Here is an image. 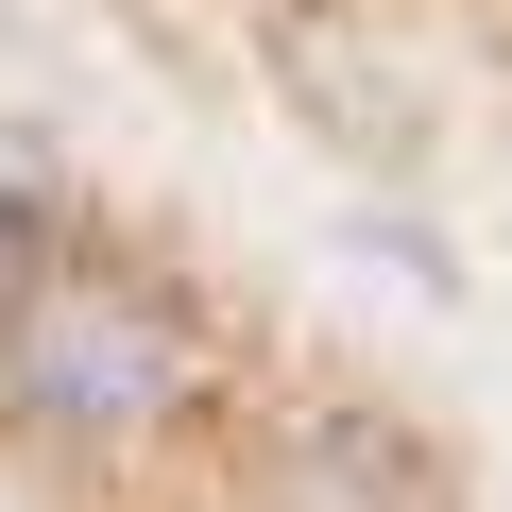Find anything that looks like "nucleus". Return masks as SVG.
Wrapping results in <instances>:
<instances>
[{
    "label": "nucleus",
    "mask_w": 512,
    "mask_h": 512,
    "mask_svg": "<svg viewBox=\"0 0 512 512\" xmlns=\"http://www.w3.org/2000/svg\"><path fill=\"white\" fill-rule=\"evenodd\" d=\"M0 239H18V188H0Z\"/></svg>",
    "instance_id": "f03ea898"
},
{
    "label": "nucleus",
    "mask_w": 512,
    "mask_h": 512,
    "mask_svg": "<svg viewBox=\"0 0 512 512\" xmlns=\"http://www.w3.org/2000/svg\"><path fill=\"white\" fill-rule=\"evenodd\" d=\"M188 393H205V342H188L171 291L103 274V256H52V274L0 291V410H18L35 444H69V461H137V444L188 427Z\"/></svg>",
    "instance_id": "f257e3e1"
}]
</instances>
